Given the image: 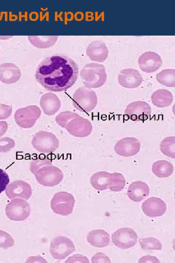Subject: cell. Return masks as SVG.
Returning <instances> with one entry per match:
<instances>
[{
  "instance_id": "obj_40",
  "label": "cell",
  "mask_w": 175,
  "mask_h": 263,
  "mask_svg": "<svg viewBox=\"0 0 175 263\" xmlns=\"http://www.w3.org/2000/svg\"><path fill=\"white\" fill-rule=\"evenodd\" d=\"M7 129V123L5 121H0V137H1L6 133Z\"/></svg>"
},
{
  "instance_id": "obj_36",
  "label": "cell",
  "mask_w": 175,
  "mask_h": 263,
  "mask_svg": "<svg viewBox=\"0 0 175 263\" xmlns=\"http://www.w3.org/2000/svg\"><path fill=\"white\" fill-rule=\"evenodd\" d=\"M12 112V106L0 104V120H4L9 117Z\"/></svg>"
},
{
  "instance_id": "obj_33",
  "label": "cell",
  "mask_w": 175,
  "mask_h": 263,
  "mask_svg": "<svg viewBox=\"0 0 175 263\" xmlns=\"http://www.w3.org/2000/svg\"><path fill=\"white\" fill-rule=\"evenodd\" d=\"M15 244V241L12 237L5 231L0 230V247L8 249Z\"/></svg>"
},
{
  "instance_id": "obj_24",
  "label": "cell",
  "mask_w": 175,
  "mask_h": 263,
  "mask_svg": "<svg viewBox=\"0 0 175 263\" xmlns=\"http://www.w3.org/2000/svg\"><path fill=\"white\" fill-rule=\"evenodd\" d=\"M111 173L105 171H98L91 177L90 182L92 187L98 190H104L109 188Z\"/></svg>"
},
{
  "instance_id": "obj_6",
  "label": "cell",
  "mask_w": 175,
  "mask_h": 263,
  "mask_svg": "<svg viewBox=\"0 0 175 263\" xmlns=\"http://www.w3.org/2000/svg\"><path fill=\"white\" fill-rule=\"evenodd\" d=\"M34 174L37 182L45 187L56 186L62 181L64 177L62 170L52 165L41 168Z\"/></svg>"
},
{
  "instance_id": "obj_28",
  "label": "cell",
  "mask_w": 175,
  "mask_h": 263,
  "mask_svg": "<svg viewBox=\"0 0 175 263\" xmlns=\"http://www.w3.org/2000/svg\"><path fill=\"white\" fill-rule=\"evenodd\" d=\"M160 150L164 155L175 158V137L168 136L164 138L160 144Z\"/></svg>"
},
{
  "instance_id": "obj_41",
  "label": "cell",
  "mask_w": 175,
  "mask_h": 263,
  "mask_svg": "<svg viewBox=\"0 0 175 263\" xmlns=\"http://www.w3.org/2000/svg\"><path fill=\"white\" fill-rule=\"evenodd\" d=\"M35 260L36 261L35 262H46V261H45V260L41 257H37V256H33V257H29L27 260V261L26 262H27V261H30V260ZM31 261H30L29 262H30Z\"/></svg>"
},
{
  "instance_id": "obj_8",
  "label": "cell",
  "mask_w": 175,
  "mask_h": 263,
  "mask_svg": "<svg viewBox=\"0 0 175 263\" xmlns=\"http://www.w3.org/2000/svg\"><path fill=\"white\" fill-rule=\"evenodd\" d=\"M5 214L10 220L22 221L27 219L31 212L29 204L21 198H14L5 207Z\"/></svg>"
},
{
  "instance_id": "obj_29",
  "label": "cell",
  "mask_w": 175,
  "mask_h": 263,
  "mask_svg": "<svg viewBox=\"0 0 175 263\" xmlns=\"http://www.w3.org/2000/svg\"><path fill=\"white\" fill-rule=\"evenodd\" d=\"M125 183V179L122 173L114 172L111 174L108 188L112 191H120L124 188Z\"/></svg>"
},
{
  "instance_id": "obj_31",
  "label": "cell",
  "mask_w": 175,
  "mask_h": 263,
  "mask_svg": "<svg viewBox=\"0 0 175 263\" xmlns=\"http://www.w3.org/2000/svg\"><path fill=\"white\" fill-rule=\"evenodd\" d=\"M79 115L71 111H64L59 113L55 117L57 124L62 128H65L67 124L72 119Z\"/></svg>"
},
{
  "instance_id": "obj_14",
  "label": "cell",
  "mask_w": 175,
  "mask_h": 263,
  "mask_svg": "<svg viewBox=\"0 0 175 263\" xmlns=\"http://www.w3.org/2000/svg\"><path fill=\"white\" fill-rule=\"evenodd\" d=\"M5 194L9 199L21 198L28 200L32 195L31 186L27 182L22 180H17L7 185Z\"/></svg>"
},
{
  "instance_id": "obj_3",
  "label": "cell",
  "mask_w": 175,
  "mask_h": 263,
  "mask_svg": "<svg viewBox=\"0 0 175 263\" xmlns=\"http://www.w3.org/2000/svg\"><path fill=\"white\" fill-rule=\"evenodd\" d=\"M72 105L78 111L89 112L97 106L98 97L95 91L85 86L77 89L72 95Z\"/></svg>"
},
{
  "instance_id": "obj_13",
  "label": "cell",
  "mask_w": 175,
  "mask_h": 263,
  "mask_svg": "<svg viewBox=\"0 0 175 263\" xmlns=\"http://www.w3.org/2000/svg\"><path fill=\"white\" fill-rule=\"evenodd\" d=\"M140 149V141L133 137H126L119 140L114 146V150L119 155L131 157L136 155Z\"/></svg>"
},
{
  "instance_id": "obj_12",
  "label": "cell",
  "mask_w": 175,
  "mask_h": 263,
  "mask_svg": "<svg viewBox=\"0 0 175 263\" xmlns=\"http://www.w3.org/2000/svg\"><path fill=\"white\" fill-rule=\"evenodd\" d=\"M65 128L70 134L77 137L88 136L93 129L89 120L80 115L70 120Z\"/></svg>"
},
{
  "instance_id": "obj_17",
  "label": "cell",
  "mask_w": 175,
  "mask_h": 263,
  "mask_svg": "<svg viewBox=\"0 0 175 263\" xmlns=\"http://www.w3.org/2000/svg\"><path fill=\"white\" fill-rule=\"evenodd\" d=\"M141 209L146 216L157 217L163 215L167 210L166 203L160 198L150 197L142 204Z\"/></svg>"
},
{
  "instance_id": "obj_9",
  "label": "cell",
  "mask_w": 175,
  "mask_h": 263,
  "mask_svg": "<svg viewBox=\"0 0 175 263\" xmlns=\"http://www.w3.org/2000/svg\"><path fill=\"white\" fill-rule=\"evenodd\" d=\"M75 250L73 242L65 236H57L53 238L50 245V252L55 259H65Z\"/></svg>"
},
{
  "instance_id": "obj_23",
  "label": "cell",
  "mask_w": 175,
  "mask_h": 263,
  "mask_svg": "<svg viewBox=\"0 0 175 263\" xmlns=\"http://www.w3.org/2000/svg\"><path fill=\"white\" fill-rule=\"evenodd\" d=\"M153 104L158 108H164L171 105L173 101L172 93L166 89H158L155 91L151 96Z\"/></svg>"
},
{
  "instance_id": "obj_4",
  "label": "cell",
  "mask_w": 175,
  "mask_h": 263,
  "mask_svg": "<svg viewBox=\"0 0 175 263\" xmlns=\"http://www.w3.org/2000/svg\"><path fill=\"white\" fill-rule=\"evenodd\" d=\"M33 147L42 153H52L59 147V141L52 132L39 131L34 136L32 140Z\"/></svg>"
},
{
  "instance_id": "obj_21",
  "label": "cell",
  "mask_w": 175,
  "mask_h": 263,
  "mask_svg": "<svg viewBox=\"0 0 175 263\" xmlns=\"http://www.w3.org/2000/svg\"><path fill=\"white\" fill-rule=\"evenodd\" d=\"M148 185L141 181L132 182L128 187L127 195L128 198L135 202H139L146 198L149 194Z\"/></svg>"
},
{
  "instance_id": "obj_37",
  "label": "cell",
  "mask_w": 175,
  "mask_h": 263,
  "mask_svg": "<svg viewBox=\"0 0 175 263\" xmlns=\"http://www.w3.org/2000/svg\"><path fill=\"white\" fill-rule=\"evenodd\" d=\"M91 263H111L110 259L105 254L102 252H97L91 258Z\"/></svg>"
},
{
  "instance_id": "obj_2",
  "label": "cell",
  "mask_w": 175,
  "mask_h": 263,
  "mask_svg": "<svg viewBox=\"0 0 175 263\" xmlns=\"http://www.w3.org/2000/svg\"><path fill=\"white\" fill-rule=\"evenodd\" d=\"M80 75L84 86L88 89L102 87L107 79L105 66L98 63H90L85 65L80 71Z\"/></svg>"
},
{
  "instance_id": "obj_20",
  "label": "cell",
  "mask_w": 175,
  "mask_h": 263,
  "mask_svg": "<svg viewBox=\"0 0 175 263\" xmlns=\"http://www.w3.org/2000/svg\"><path fill=\"white\" fill-rule=\"evenodd\" d=\"M40 105L45 114L51 116L59 110L61 107V101L55 94L47 93L41 97Z\"/></svg>"
},
{
  "instance_id": "obj_7",
  "label": "cell",
  "mask_w": 175,
  "mask_h": 263,
  "mask_svg": "<svg viewBox=\"0 0 175 263\" xmlns=\"http://www.w3.org/2000/svg\"><path fill=\"white\" fill-rule=\"evenodd\" d=\"M41 114L40 109L36 105H30L18 109L14 114L16 123L22 128L33 127Z\"/></svg>"
},
{
  "instance_id": "obj_38",
  "label": "cell",
  "mask_w": 175,
  "mask_h": 263,
  "mask_svg": "<svg viewBox=\"0 0 175 263\" xmlns=\"http://www.w3.org/2000/svg\"><path fill=\"white\" fill-rule=\"evenodd\" d=\"M65 263H89L88 258L84 255L75 254L70 257L65 262Z\"/></svg>"
},
{
  "instance_id": "obj_30",
  "label": "cell",
  "mask_w": 175,
  "mask_h": 263,
  "mask_svg": "<svg viewBox=\"0 0 175 263\" xmlns=\"http://www.w3.org/2000/svg\"><path fill=\"white\" fill-rule=\"evenodd\" d=\"M141 248L143 250H161L162 245L161 242L154 237L142 238L139 240Z\"/></svg>"
},
{
  "instance_id": "obj_32",
  "label": "cell",
  "mask_w": 175,
  "mask_h": 263,
  "mask_svg": "<svg viewBox=\"0 0 175 263\" xmlns=\"http://www.w3.org/2000/svg\"><path fill=\"white\" fill-rule=\"evenodd\" d=\"M52 165L51 159L46 157H38L32 160L30 164V170L34 174L41 168Z\"/></svg>"
},
{
  "instance_id": "obj_16",
  "label": "cell",
  "mask_w": 175,
  "mask_h": 263,
  "mask_svg": "<svg viewBox=\"0 0 175 263\" xmlns=\"http://www.w3.org/2000/svg\"><path fill=\"white\" fill-rule=\"evenodd\" d=\"M118 80L119 84L123 88L135 89L141 85L142 77L136 69H124L119 74Z\"/></svg>"
},
{
  "instance_id": "obj_26",
  "label": "cell",
  "mask_w": 175,
  "mask_h": 263,
  "mask_svg": "<svg viewBox=\"0 0 175 263\" xmlns=\"http://www.w3.org/2000/svg\"><path fill=\"white\" fill-rule=\"evenodd\" d=\"M58 38L57 36H29L28 39L34 46L39 49L48 48L53 46Z\"/></svg>"
},
{
  "instance_id": "obj_18",
  "label": "cell",
  "mask_w": 175,
  "mask_h": 263,
  "mask_svg": "<svg viewBox=\"0 0 175 263\" xmlns=\"http://www.w3.org/2000/svg\"><path fill=\"white\" fill-rule=\"evenodd\" d=\"M21 72L19 68L12 63L0 64V81L6 84L16 83L20 78Z\"/></svg>"
},
{
  "instance_id": "obj_11",
  "label": "cell",
  "mask_w": 175,
  "mask_h": 263,
  "mask_svg": "<svg viewBox=\"0 0 175 263\" xmlns=\"http://www.w3.org/2000/svg\"><path fill=\"white\" fill-rule=\"evenodd\" d=\"M151 111V108L147 103L142 101H136L127 106L124 114L131 120L142 121L148 118Z\"/></svg>"
},
{
  "instance_id": "obj_34",
  "label": "cell",
  "mask_w": 175,
  "mask_h": 263,
  "mask_svg": "<svg viewBox=\"0 0 175 263\" xmlns=\"http://www.w3.org/2000/svg\"><path fill=\"white\" fill-rule=\"evenodd\" d=\"M15 146V141L10 137H4L0 138V152H7Z\"/></svg>"
},
{
  "instance_id": "obj_22",
  "label": "cell",
  "mask_w": 175,
  "mask_h": 263,
  "mask_svg": "<svg viewBox=\"0 0 175 263\" xmlns=\"http://www.w3.org/2000/svg\"><path fill=\"white\" fill-rule=\"evenodd\" d=\"M87 241L91 245L96 247H104L110 243L109 234L103 229H94L87 235Z\"/></svg>"
},
{
  "instance_id": "obj_35",
  "label": "cell",
  "mask_w": 175,
  "mask_h": 263,
  "mask_svg": "<svg viewBox=\"0 0 175 263\" xmlns=\"http://www.w3.org/2000/svg\"><path fill=\"white\" fill-rule=\"evenodd\" d=\"M10 181L8 174L0 169V194L5 190Z\"/></svg>"
},
{
  "instance_id": "obj_10",
  "label": "cell",
  "mask_w": 175,
  "mask_h": 263,
  "mask_svg": "<svg viewBox=\"0 0 175 263\" xmlns=\"http://www.w3.org/2000/svg\"><path fill=\"white\" fill-rule=\"evenodd\" d=\"M138 236L134 229L122 227L115 231L111 236L114 244L121 249H128L134 246L137 242Z\"/></svg>"
},
{
  "instance_id": "obj_1",
  "label": "cell",
  "mask_w": 175,
  "mask_h": 263,
  "mask_svg": "<svg viewBox=\"0 0 175 263\" xmlns=\"http://www.w3.org/2000/svg\"><path fill=\"white\" fill-rule=\"evenodd\" d=\"M77 64L70 58L55 55L45 58L38 65L35 77L46 90L62 92L69 89L76 81Z\"/></svg>"
},
{
  "instance_id": "obj_5",
  "label": "cell",
  "mask_w": 175,
  "mask_h": 263,
  "mask_svg": "<svg viewBox=\"0 0 175 263\" xmlns=\"http://www.w3.org/2000/svg\"><path fill=\"white\" fill-rule=\"evenodd\" d=\"M75 202V198L71 194L66 191H59L52 197L50 206L55 213L67 216L73 211Z\"/></svg>"
},
{
  "instance_id": "obj_19",
  "label": "cell",
  "mask_w": 175,
  "mask_h": 263,
  "mask_svg": "<svg viewBox=\"0 0 175 263\" xmlns=\"http://www.w3.org/2000/svg\"><path fill=\"white\" fill-rule=\"evenodd\" d=\"M86 54L91 60L103 62L108 56V50L105 43L100 41L91 42L86 49Z\"/></svg>"
},
{
  "instance_id": "obj_39",
  "label": "cell",
  "mask_w": 175,
  "mask_h": 263,
  "mask_svg": "<svg viewBox=\"0 0 175 263\" xmlns=\"http://www.w3.org/2000/svg\"><path fill=\"white\" fill-rule=\"evenodd\" d=\"M158 259L154 256L151 255H146L142 257L140 259L139 263H159Z\"/></svg>"
},
{
  "instance_id": "obj_15",
  "label": "cell",
  "mask_w": 175,
  "mask_h": 263,
  "mask_svg": "<svg viewBox=\"0 0 175 263\" xmlns=\"http://www.w3.org/2000/svg\"><path fill=\"white\" fill-rule=\"evenodd\" d=\"M160 56L156 52L148 51L142 54L138 58V65L143 72L152 73L157 71L162 65Z\"/></svg>"
},
{
  "instance_id": "obj_25",
  "label": "cell",
  "mask_w": 175,
  "mask_h": 263,
  "mask_svg": "<svg viewBox=\"0 0 175 263\" xmlns=\"http://www.w3.org/2000/svg\"><path fill=\"white\" fill-rule=\"evenodd\" d=\"M153 173L158 178H166L171 176L174 171L173 164L166 160H158L152 165Z\"/></svg>"
},
{
  "instance_id": "obj_27",
  "label": "cell",
  "mask_w": 175,
  "mask_h": 263,
  "mask_svg": "<svg viewBox=\"0 0 175 263\" xmlns=\"http://www.w3.org/2000/svg\"><path fill=\"white\" fill-rule=\"evenodd\" d=\"M156 79L158 83L167 87H175V70L166 69L162 70L156 75Z\"/></svg>"
}]
</instances>
